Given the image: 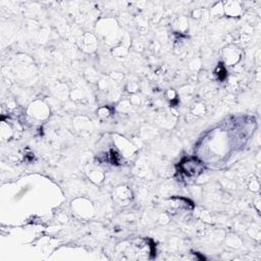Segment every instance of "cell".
<instances>
[{
	"label": "cell",
	"mask_w": 261,
	"mask_h": 261,
	"mask_svg": "<svg viewBox=\"0 0 261 261\" xmlns=\"http://www.w3.org/2000/svg\"><path fill=\"white\" fill-rule=\"evenodd\" d=\"M202 169L203 165L197 158H185L179 163V170L186 176H196Z\"/></svg>",
	"instance_id": "6da1fadb"
}]
</instances>
